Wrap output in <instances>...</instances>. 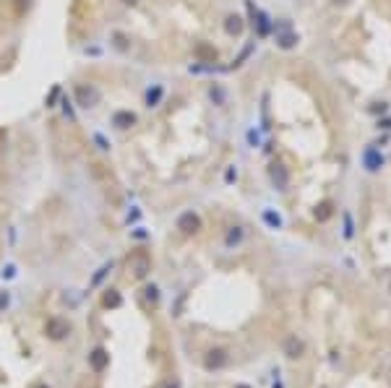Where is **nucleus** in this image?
<instances>
[{
  "instance_id": "obj_2",
  "label": "nucleus",
  "mask_w": 391,
  "mask_h": 388,
  "mask_svg": "<svg viewBox=\"0 0 391 388\" xmlns=\"http://www.w3.org/2000/svg\"><path fill=\"white\" fill-rule=\"evenodd\" d=\"M76 99H79V104L81 107H94V104H99V99H102V94H99V89L97 86H76Z\"/></svg>"
},
{
  "instance_id": "obj_8",
  "label": "nucleus",
  "mask_w": 391,
  "mask_h": 388,
  "mask_svg": "<svg viewBox=\"0 0 391 388\" xmlns=\"http://www.w3.org/2000/svg\"><path fill=\"white\" fill-rule=\"evenodd\" d=\"M196 55H199L201 60H206V63H214L217 60V50L209 47V44H199V47H196Z\"/></svg>"
},
{
  "instance_id": "obj_16",
  "label": "nucleus",
  "mask_w": 391,
  "mask_h": 388,
  "mask_svg": "<svg viewBox=\"0 0 391 388\" xmlns=\"http://www.w3.org/2000/svg\"><path fill=\"white\" fill-rule=\"evenodd\" d=\"M237 388H248V385H237Z\"/></svg>"
},
{
  "instance_id": "obj_9",
  "label": "nucleus",
  "mask_w": 391,
  "mask_h": 388,
  "mask_svg": "<svg viewBox=\"0 0 391 388\" xmlns=\"http://www.w3.org/2000/svg\"><path fill=\"white\" fill-rule=\"evenodd\" d=\"M224 29H227V34H240V32H243V19H240V16H230L227 24H224Z\"/></svg>"
},
{
  "instance_id": "obj_1",
  "label": "nucleus",
  "mask_w": 391,
  "mask_h": 388,
  "mask_svg": "<svg viewBox=\"0 0 391 388\" xmlns=\"http://www.w3.org/2000/svg\"><path fill=\"white\" fill-rule=\"evenodd\" d=\"M125 269H128V276H131V279L141 282V279H146L149 271H152V258H149L146 250H133V253L125 258Z\"/></svg>"
},
{
  "instance_id": "obj_10",
  "label": "nucleus",
  "mask_w": 391,
  "mask_h": 388,
  "mask_svg": "<svg viewBox=\"0 0 391 388\" xmlns=\"http://www.w3.org/2000/svg\"><path fill=\"white\" fill-rule=\"evenodd\" d=\"M120 302H123V300H120V294H117L115 289H110V292L102 297V305H104V307H117Z\"/></svg>"
},
{
  "instance_id": "obj_3",
  "label": "nucleus",
  "mask_w": 391,
  "mask_h": 388,
  "mask_svg": "<svg viewBox=\"0 0 391 388\" xmlns=\"http://www.w3.org/2000/svg\"><path fill=\"white\" fill-rule=\"evenodd\" d=\"M177 229L183 232V235H196V232L201 229V219H199V214H193V211L183 214V216L177 219Z\"/></svg>"
},
{
  "instance_id": "obj_11",
  "label": "nucleus",
  "mask_w": 391,
  "mask_h": 388,
  "mask_svg": "<svg viewBox=\"0 0 391 388\" xmlns=\"http://www.w3.org/2000/svg\"><path fill=\"white\" fill-rule=\"evenodd\" d=\"M332 214H334V206L329 204V201H326V204H321L318 209H315V216H318L321 222H326V219H329V216H332Z\"/></svg>"
},
{
  "instance_id": "obj_15",
  "label": "nucleus",
  "mask_w": 391,
  "mask_h": 388,
  "mask_svg": "<svg viewBox=\"0 0 391 388\" xmlns=\"http://www.w3.org/2000/svg\"><path fill=\"white\" fill-rule=\"evenodd\" d=\"M123 3H128V6H133V3H139V0H123Z\"/></svg>"
},
{
  "instance_id": "obj_4",
  "label": "nucleus",
  "mask_w": 391,
  "mask_h": 388,
  "mask_svg": "<svg viewBox=\"0 0 391 388\" xmlns=\"http://www.w3.org/2000/svg\"><path fill=\"white\" fill-rule=\"evenodd\" d=\"M44 331H47L50 339H63L66 334H71V323L63 318H50L47 326H44Z\"/></svg>"
},
{
  "instance_id": "obj_6",
  "label": "nucleus",
  "mask_w": 391,
  "mask_h": 388,
  "mask_svg": "<svg viewBox=\"0 0 391 388\" xmlns=\"http://www.w3.org/2000/svg\"><path fill=\"white\" fill-rule=\"evenodd\" d=\"M89 365H92V367H94L97 372H102L104 367L110 365V354L104 352V349H94L92 354H89Z\"/></svg>"
},
{
  "instance_id": "obj_13",
  "label": "nucleus",
  "mask_w": 391,
  "mask_h": 388,
  "mask_svg": "<svg viewBox=\"0 0 391 388\" xmlns=\"http://www.w3.org/2000/svg\"><path fill=\"white\" fill-rule=\"evenodd\" d=\"M159 97H162V89H154V91H149V94H146V104H149V107H154Z\"/></svg>"
},
{
  "instance_id": "obj_14",
  "label": "nucleus",
  "mask_w": 391,
  "mask_h": 388,
  "mask_svg": "<svg viewBox=\"0 0 391 388\" xmlns=\"http://www.w3.org/2000/svg\"><path fill=\"white\" fill-rule=\"evenodd\" d=\"M272 177H274V182L279 180V185L287 182V175H284V169H272Z\"/></svg>"
},
{
  "instance_id": "obj_5",
  "label": "nucleus",
  "mask_w": 391,
  "mask_h": 388,
  "mask_svg": "<svg viewBox=\"0 0 391 388\" xmlns=\"http://www.w3.org/2000/svg\"><path fill=\"white\" fill-rule=\"evenodd\" d=\"M112 125L120 128V131H125V128H131V125H136V115L128 112V110H120V112L112 115Z\"/></svg>"
},
{
  "instance_id": "obj_7",
  "label": "nucleus",
  "mask_w": 391,
  "mask_h": 388,
  "mask_svg": "<svg viewBox=\"0 0 391 388\" xmlns=\"http://www.w3.org/2000/svg\"><path fill=\"white\" fill-rule=\"evenodd\" d=\"M224 362H227V354H224V349H214V352H209V357H206V367H209V370L222 367Z\"/></svg>"
},
{
  "instance_id": "obj_12",
  "label": "nucleus",
  "mask_w": 391,
  "mask_h": 388,
  "mask_svg": "<svg viewBox=\"0 0 391 388\" xmlns=\"http://www.w3.org/2000/svg\"><path fill=\"white\" fill-rule=\"evenodd\" d=\"M300 352H303V344H300L297 339H287V354L290 357H300Z\"/></svg>"
}]
</instances>
